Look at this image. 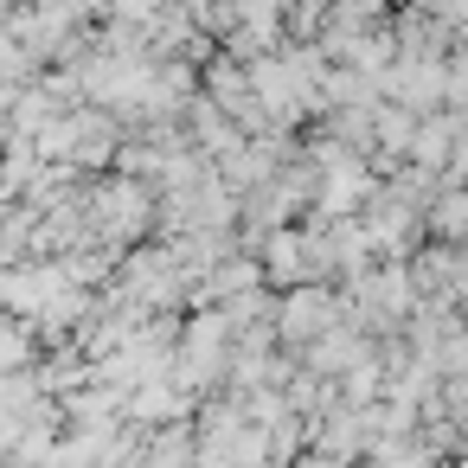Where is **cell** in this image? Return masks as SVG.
Returning <instances> with one entry per match:
<instances>
[{
  "instance_id": "7",
  "label": "cell",
  "mask_w": 468,
  "mask_h": 468,
  "mask_svg": "<svg viewBox=\"0 0 468 468\" xmlns=\"http://www.w3.org/2000/svg\"><path fill=\"white\" fill-rule=\"evenodd\" d=\"M39 359V334L27 321H7L0 314V378H14V372H33Z\"/></svg>"
},
{
  "instance_id": "6",
  "label": "cell",
  "mask_w": 468,
  "mask_h": 468,
  "mask_svg": "<svg viewBox=\"0 0 468 468\" xmlns=\"http://www.w3.org/2000/svg\"><path fill=\"white\" fill-rule=\"evenodd\" d=\"M423 244H449L462 250L468 244V186H442L423 212Z\"/></svg>"
},
{
  "instance_id": "2",
  "label": "cell",
  "mask_w": 468,
  "mask_h": 468,
  "mask_svg": "<svg viewBox=\"0 0 468 468\" xmlns=\"http://www.w3.org/2000/svg\"><path fill=\"white\" fill-rule=\"evenodd\" d=\"M110 289H116L122 302H135L142 314H186V308H193V282L180 276V263H174V250H167L161 238L122 250Z\"/></svg>"
},
{
  "instance_id": "5",
  "label": "cell",
  "mask_w": 468,
  "mask_h": 468,
  "mask_svg": "<svg viewBox=\"0 0 468 468\" xmlns=\"http://www.w3.org/2000/svg\"><path fill=\"white\" fill-rule=\"evenodd\" d=\"M359 359H372V340L353 327V321H340V327H327L321 340H308L302 353H295V366L302 372H314V378H327V385H340Z\"/></svg>"
},
{
  "instance_id": "8",
  "label": "cell",
  "mask_w": 468,
  "mask_h": 468,
  "mask_svg": "<svg viewBox=\"0 0 468 468\" xmlns=\"http://www.w3.org/2000/svg\"><path fill=\"white\" fill-rule=\"evenodd\" d=\"M455 468H468V455H455Z\"/></svg>"
},
{
  "instance_id": "4",
  "label": "cell",
  "mask_w": 468,
  "mask_h": 468,
  "mask_svg": "<svg viewBox=\"0 0 468 468\" xmlns=\"http://www.w3.org/2000/svg\"><path fill=\"white\" fill-rule=\"evenodd\" d=\"M378 90H385V103H398L410 116H436L442 110V58H404L398 52V65L378 78Z\"/></svg>"
},
{
  "instance_id": "3",
  "label": "cell",
  "mask_w": 468,
  "mask_h": 468,
  "mask_svg": "<svg viewBox=\"0 0 468 468\" xmlns=\"http://www.w3.org/2000/svg\"><path fill=\"white\" fill-rule=\"evenodd\" d=\"M276 346L282 353H302L308 340H321L327 327H340L346 321V308H340V289L334 282H302V289H282L276 295Z\"/></svg>"
},
{
  "instance_id": "1",
  "label": "cell",
  "mask_w": 468,
  "mask_h": 468,
  "mask_svg": "<svg viewBox=\"0 0 468 468\" xmlns=\"http://www.w3.org/2000/svg\"><path fill=\"white\" fill-rule=\"evenodd\" d=\"M154 206H161V193H154L148 180H129V174H97V180H84V218H90L97 250H110V257L148 244Z\"/></svg>"
}]
</instances>
